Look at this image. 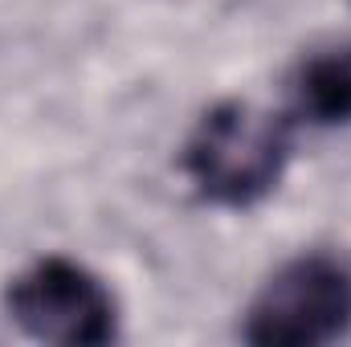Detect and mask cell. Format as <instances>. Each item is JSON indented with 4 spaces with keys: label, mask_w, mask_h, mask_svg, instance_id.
I'll list each match as a JSON object with an SVG mask.
<instances>
[{
    "label": "cell",
    "mask_w": 351,
    "mask_h": 347,
    "mask_svg": "<svg viewBox=\"0 0 351 347\" xmlns=\"http://www.w3.org/2000/svg\"><path fill=\"white\" fill-rule=\"evenodd\" d=\"M351 331V265L335 254L286 261L245 311L241 339L258 347H319Z\"/></svg>",
    "instance_id": "2"
},
{
    "label": "cell",
    "mask_w": 351,
    "mask_h": 347,
    "mask_svg": "<svg viewBox=\"0 0 351 347\" xmlns=\"http://www.w3.org/2000/svg\"><path fill=\"white\" fill-rule=\"evenodd\" d=\"M290 160V119L250 102H217L184 147V176L208 204L250 208L278 188Z\"/></svg>",
    "instance_id": "1"
},
{
    "label": "cell",
    "mask_w": 351,
    "mask_h": 347,
    "mask_svg": "<svg viewBox=\"0 0 351 347\" xmlns=\"http://www.w3.org/2000/svg\"><path fill=\"white\" fill-rule=\"evenodd\" d=\"M12 323L62 347H98L119 335V302L98 274L70 258H41L12 278L8 294Z\"/></svg>",
    "instance_id": "3"
},
{
    "label": "cell",
    "mask_w": 351,
    "mask_h": 347,
    "mask_svg": "<svg viewBox=\"0 0 351 347\" xmlns=\"http://www.w3.org/2000/svg\"><path fill=\"white\" fill-rule=\"evenodd\" d=\"M290 115L315 127L351 123V41L311 49L290 74Z\"/></svg>",
    "instance_id": "4"
}]
</instances>
